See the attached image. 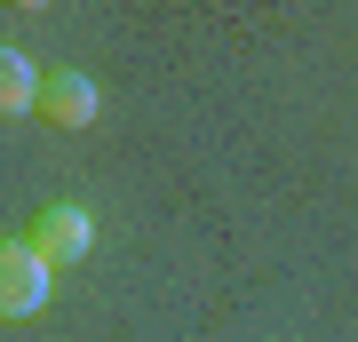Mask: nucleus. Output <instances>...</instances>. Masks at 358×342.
Returning a JSON list of instances; mask_svg holds the SVG:
<instances>
[{
    "label": "nucleus",
    "instance_id": "obj_3",
    "mask_svg": "<svg viewBox=\"0 0 358 342\" xmlns=\"http://www.w3.org/2000/svg\"><path fill=\"white\" fill-rule=\"evenodd\" d=\"M32 239H40V263H80V255H88V215H80V207H48V215L32 223Z\"/></svg>",
    "mask_w": 358,
    "mask_h": 342
},
{
    "label": "nucleus",
    "instance_id": "obj_1",
    "mask_svg": "<svg viewBox=\"0 0 358 342\" xmlns=\"http://www.w3.org/2000/svg\"><path fill=\"white\" fill-rule=\"evenodd\" d=\"M48 311V263L24 239H0V318H40Z\"/></svg>",
    "mask_w": 358,
    "mask_h": 342
},
{
    "label": "nucleus",
    "instance_id": "obj_2",
    "mask_svg": "<svg viewBox=\"0 0 358 342\" xmlns=\"http://www.w3.org/2000/svg\"><path fill=\"white\" fill-rule=\"evenodd\" d=\"M40 120L88 127V120H96V80H88V72H48V80H40Z\"/></svg>",
    "mask_w": 358,
    "mask_h": 342
},
{
    "label": "nucleus",
    "instance_id": "obj_4",
    "mask_svg": "<svg viewBox=\"0 0 358 342\" xmlns=\"http://www.w3.org/2000/svg\"><path fill=\"white\" fill-rule=\"evenodd\" d=\"M40 104V80H32V64L0 40V120H16V112H32Z\"/></svg>",
    "mask_w": 358,
    "mask_h": 342
}]
</instances>
